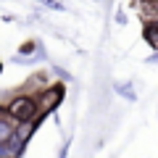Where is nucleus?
Instances as JSON below:
<instances>
[{"instance_id":"f257e3e1","label":"nucleus","mask_w":158,"mask_h":158,"mask_svg":"<svg viewBox=\"0 0 158 158\" xmlns=\"http://www.w3.org/2000/svg\"><path fill=\"white\" fill-rule=\"evenodd\" d=\"M6 111L16 118L19 124H24V121H37V118H40L37 100H34L32 95H16V98H11V100L6 103Z\"/></svg>"},{"instance_id":"f03ea898","label":"nucleus","mask_w":158,"mask_h":158,"mask_svg":"<svg viewBox=\"0 0 158 158\" xmlns=\"http://www.w3.org/2000/svg\"><path fill=\"white\" fill-rule=\"evenodd\" d=\"M63 95H66L63 85H48V87H42V90L37 92V98H34V100H37V111H40V116H45V113L56 111V108L61 106Z\"/></svg>"},{"instance_id":"7ed1b4c3","label":"nucleus","mask_w":158,"mask_h":158,"mask_svg":"<svg viewBox=\"0 0 158 158\" xmlns=\"http://www.w3.org/2000/svg\"><path fill=\"white\" fill-rule=\"evenodd\" d=\"M16 127H19V121L6 111V106H0V145H8L13 140Z\"/></svg>"},{"instance_id":"20e7f679","label":"nucleus","mask_w":158,"mask_h":158,"mask_svg":"<svg viewBox=\"0 0 158 158\" xmlns=\"http://www.w3.org/2000/svg\"><path fill=\"white\" fill-rule=\"evenodd\" d=\"M142 37H145V42L153 48V50H158V27L156 24H145V29H142Z\"/></svg>"},{"instance_id":"39448f33","label":"nucleus","mask_w":158,"mask_h":158,"mask_svg":"<svg viewBox=\"0 0 158 158\" xmlns=\"http://www.w3.org/2000/svg\"><path fill=\"white\" fill-rule=\"evenodd\" d=\"M116 92H118V95H124L127 100H137V95H135V90H132L129 82H124V85L118 82V85H116Z\"/></svg>"},{"instance_id":"423d86ee","label":"nucleus","mask_w":158,"mask_h":158,"mask_svg":"<svg viewBox=\"0 0 158 158\" xmlns=\"http://www.w3.org/2000/svg\"><path fill=\"white\" fill-rule=\"evenodd\" d=\"M37 3H42V6L50 8V11H63V6L58 3V0H37Z\"/></svg>"},{"instance_id":"0eeeda50","label":"nucleus","mask_w":158,"mask_h":158,"mask_svg":"<svg viewBox=\"0 0 158 158\" xmlns=\"http://www.w3.org/2000/svg\"><path fill=\"white\" fill-rule=\"evenodd\" d=\"M37 50V42H24L21 48H19V53H21V56H29V53H34Z\"/></svg>"},{"instance_id":"6e6552de","label":"nucleus","mask_w":158,"mask_h":158,"mask_svg":"<svg viewBox=\"0 0 158 158\" xmlns=\"http://www.w3.org/2000/svg\"><path fill=\"white\" fill-rule=\"evenodd\" d=\"M69 145H71V142H63V148H61V153H58V158H66V156H69Z\"/></svg>"},{"instance_id":"1a4fd4ad","label":"nucleus","mask_w":158,"mask_h":158,"mask_svg":"<svg viewBox=\"0 0 158 158\" xmlns=\"http://www.w3.org/2000/svg\"><path fill=\"white\" fill-rule=\"evenodd\" d=\"M148 63H158V50H156V53H153V56H150V58H148Z\"/></svg>"},{"instance_id":"9d476101","label":"nucleus","mask_w":158,"mask_h":158,"mask_svg":"<svg viewBox=\"0 0 158 158\" xmlns=\"http://www.w3.org/2000/svg\"><path fill=\"white\" fill-rule=\"evenodd\" d=\"M153 24H156V27H158V16H156V19H153Z\"/></svg>"},{"instance_id":"9b49d317","label":"nucleus","mask_w":158,"mask_h":158,"mask_svg":"<svg viewBox=\"0 0 158 158\" xmlns=\"http://www.w3.org/2000/svg\"><path fill=\"white\" fill-rule=\"evenodd\" d=\"M0 74H3V63H0Z\"/></svg>"}]
</instances>
